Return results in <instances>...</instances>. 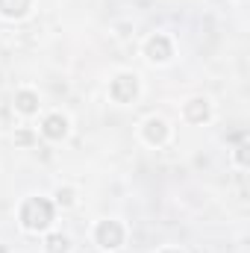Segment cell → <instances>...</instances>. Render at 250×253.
I'll list each match as a JSON object with an SVG mask.
<instances>
[{
    "label": "cell",
    "mask_w": 250,
    "mask_h": 253,
    "mask_svg": "<svg viewBox=\"0 0 250 253\" xmlns=\"http://www.w3.org/2000/svg\"><path fill=\"white\" fill-rule=\"evenodd\" d=\"M15 141H18V144H30V141H33V132H30V129H18Z\"/></svg>",
    "instance_id": "7c38bea8"
},
{
    "label": "cell",
    "mask_w": 250,
    "mask_h": 253,
    "mask_svg": "<svg viewBox=\"0 0 250 253\" xmlns=\"http://www.w3.org/2000/svg\"><path fill=\"white\" fill-rule=\"evenodd\" d=\"M94 239L103 251H118L124 245V227L118 221H100L94 230Z\"/></svg>",
    "instance_id": "7a4b0ae2"
},
{
    "label": "cell",
    "mask_w": 250,
    "mask_h": 253,
    "mask_svg": "<svg viewBox=\"0 0 250 253\" xmlns=\"http://www.w3.org/2000/svg\"><path fill=\"white\" fill-rule=\"evenodd\" d=\"M15 109H18V112H24V115L39 112V94H36V91H30V88L18 91V94H15Z\"/></svg>",
    "instance_id": "ba28073f"
},
{
    "label": "cell",
    "mask_w": 250,
    "mask_h": 253,
    "mask_svg": "<svg viewBox=\"0 0 250 253\" xmlns=\"http://www.w3.org/2000/svg\"><path fill=\"white\" fill-rule=\"evenodd\" d=\"M56 200H59L62 206H71V203H74V191L71 189H59L56 191Z\"/></svg>",
    "instance_id": "8fae6325"
},
{
    "label": "cell",
    "mask_w": 250,
    "mask_h": 253,
    "mask_svg": "<svg viewBox=\"0 0 250 253\" xmlns=\"http://www.w3.org/2000/svg\"><path fill=\"white\" fill-rule=\"evenodd\" d=\"M42 132H44L50 141H62L65 135H68V118L59 115V112L47 115V118H44V124H42Z\"/></svg>",
    "instance_id": "8992f818"
},
{
    "label": "cell",
    "mask_w": 250,
    "mask_h": 253,
    "mask_svg": "<svg viewBox=\"0 0 250 253\" xmlns=\"http://www.w3.org/2000/svg\"><path fill=\"white\" fill-rule=\"evenodd\" d=\"M162 253H180V251H162Z\"/></svg>",
    "instance_id": "4fadbf2b"
},
{
    "label": "cell",
    "mask_w": 250,
    "mask_h": 253,
    "mask_svg": "<svg viewBox=\"0 0 250 253\" xmlns=\"http://www.w3.org/2000/svg\"><path fill=\"white\" fill-rule=\"evenodd\" d=\"M33 0H0V15L3 18H24Z\"/></svg>",
    "instance_id": "9c48e42d"
},
{
    "label": "cell",
    "mask_w": 250,
    "mask_h": 253,
    "mask_svg": "<svg viewBox=\"0 0 250 253\" xmlns=\"http://www.w3.org/2000/svg\"><path fill=\"white\" fill-rule=\"evenodd\" d=\"M50 221H53V203L47 197H30V200H24V206H21V224L27 230L42 233V230L50 227Z\"/></svg>",
    "instance_id": "6da1fadb"
},
{
    "label": "cell",
    "mask_w": 250,
    "mask_h": 253,
    "mask_svg": "<svg viewBox=\"0 0 250 253\" xmlns=\"http://www.w3.org/2000/svg\"><path fill=\"white\" fill-rule=\"evenodd\" d=\"M186 118L191 124H203L209 118V100L206 97H194L186 103Z\"/></svg>",
    "instance_id": "52a82bcc"
},
{
    "label": "cell",
    "mask_w": 250,
    "mask_h": 253,
    "mask_svg": "<svg viewBox=\"0 0 250 253\" xmlns=\"http://www.w3.org/2000/svg\"><path fill=\"white\" fill-rule=\"evenodd\" d=\"M47 253H68V239H65L62 233L47 236Z\"/></svg>",
    "instance_id": "30bf717a"
},
{
    "label": "cell",
    "mask_w": 250,
    "mask_h": 253,
    "mask_svg": "<svg viewBox=\"0 0 250 253\" xmlns=\"http://www.w3.org/2000/svg\"><path fill=\"white\" fill-rule=\"evenodd\" d=\"M141 135H144L147 144H165V138H168V124H165L162 118H147L144 126H141Z\"/></svg>",
    "instance_id": "5b68a950"
},
{
    "label": "cell",
    "mask_w": 250,
    "mask_h": 253,
    "mask_svg": "<svg viewBox=\"0 0 250 253\" xmlns=\"http://www.w3.org/2000/svg\"><path fill=\"white\" fill-rule=\"evenodd\" d=\"M144 53H147V59H150V62H168V59L174 56L171 39H168V36H162V33L150 36V39H147V44H144Z\"/></svg>",
    "instance_id": "277c9868"
},
{
    "label": "cell",
    "mask_w": 250,
    "mask_h": 253,
    "mask_svg": "<svg viewBox=\"0 0 250 253\" xmlns=\"http://www.w3.org/2000/svg\"><path fill=\"white\" fill-rule=\"evenodd\" d=\"M109 94H112L115 103H132L135 94H138V80H135V74H118V77L112 80V85H109Z\"/></svg>",
    "instance_id": "3957f363"
}]
</instances>
